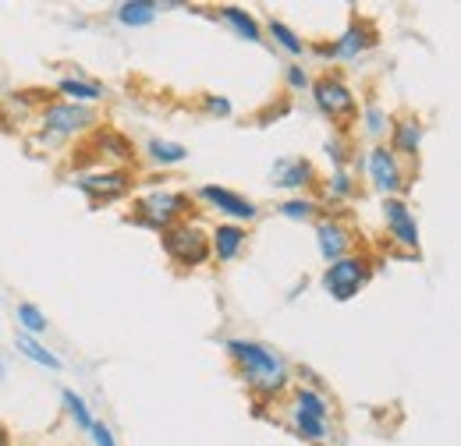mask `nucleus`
<instances>
[{
  "label": "nucleus",
  "mask_w": 461,
  "mask_h": 446,
  "mask_svg": "<svg viewBox=\"0 0 461 446\" xmlns=\"http://www.w3.org/2000/svg\"><path fill=\"white\" fill-rule=\"evenodd\" d=\"M224 354L234 365V372L241 376V383L249 387L252 400L277 404V400L288 397L291 383H294V376H291L294 365L277 347H270L263 340H252V336H228Z\"/></svg>",
  "instance_id": "1"
},
{
  "label": "nucleus",
  "mask_w": 461,
  "mask_h": 446,
  "mask_svg": "<svg viewBox=\"0 0 461 446\" xmlns=\"http://www.w3.org/2000/svg\"><path fill=\"white\" fill-rule=\"evenodd\" d=\"M100 124H104L100 107H82V103H68V100H47L40 107V113H36L32 131L25 135V149L32 156H50V153H60L68 146H78Z\"/></svg>",
  "instance_id": "2"
},
{
  "label": "nucleus",
  "mask_w": 461,
  "mask_h": 446,
  "mask_svg": "<svg viewBox=\"0 0 461 446\" xmlns=\"http://www.w3.org/2000/svg\"><path fill=\"white\" fill-rule=\"evenodd\" d=\"M285 422H288L291 436L309 446H327L334 440V404L323 393V387L291 383Z\"/></svg>",
  "instance_id": "3"
},
{
  "label": "nucleus",
  "mask_w": 461,
  "mask_h": 446,
  "mask_svg": "<svg viewBox=\"0 0 461 446\" xmlns=\"http://www.w3.org/2000/svg\"><path fill=\"white\" fill-rule=\"evenodd\" d=\"M195 217V202H192V192L185 188H171V184H149L142 192H135L131 199V213L124 217V223L139 227V230H149V234H164L167 227L181 220H192Z\"/></svg>",
  "instance_id": "4"
},
{
  "label": "nucleus",
  "mask_w": 461,
  "mask_h": 446,
  "mask_svg": "<svg viewBox=\"0 0 461 446\" xmlns=\"http://www.w3.org/2000/svg\"><path fill=\"white\" fill-rule=\"evenodd\" d=\"M376 277V255H369V252H351L345 259H334V263H327L323 266V273H320V290L330 298V301H338V305H348V301H355L369 283Z\"/></svg>",
  "instance_id": "5"
},
{
  "label": "nucleus",
  "mask_w": 461,
  "mask_h": 446,
  "mask_svg": "<svg viewBox=\"0 0 461 446\" xmlns=\"http://www.w3.org/2000/svg\"><path fill=\"white\" fill-rule=\"evenodd\" d=\"M71 188L89 202V210H107L124 199H131V192L139 188V170L124 167H93L82 174H71Z\"/></svg>",
  "instance_id": "6"
},
{
  "label": "nucleus",
  "mask_w": 461,
  "mask_h": 446,
  "mask_svg": "<svg viewBox=\"0 0 461 446\" xmlns=\"http://www.w3.org/2000/svg\"><path fill=\"white\" fill-rule=\"evenodd\" d=\"M160 252L177 273H195L210 266V234L199 223V217L181 220L160 234Z\"/></svg>",
  "instance_id": "7"
},
{
  "label": "nucleus",
  "mask_w": 461,
  "mask_h": 446,
  "mask_svg": "<svg viewBox=\"0 0 461 446\" xmlns=\"http://www.w3.org/2000/svg\"><path fill=\"white\" fill-rule=\"evenodd\" d=\"M362 177L380 199H411V164L394 156L384 142L362 149Z\"/></svg>",
  "instance_id": "8"
},
{
  "label": "nucleus",
  "mask_w": 461,
  "mask_h": 446,
  "mask_svg": "<svg viewBox=\"0 0 461 446\" xmlns=\"http://www.w3.org/2000/svg\"><path fill=\"white\" fill-rule=\"evenodd\" d=\"M380 43V29L369 22V18H351L345 29L334 36V40H316L309 43V54L323 64H355L366 54H373Z\"/></svg>",
  "instance_id": "9"
},
{
  "label": "nucleus",
  "mask_w": 461,
  "mask_h": 446,
  "mask_svg": "<svg viewBox=\"0 0 461 446\" xmlns=\"http://www.w3.org/2000/svg\"><path fill=\"white\" fill-rule=\"evenodd\" d=\"M309 96H312L316 113H320L323 120L338 124L341 131H348V124H351L355 113H358V93L351 89V82H348L341 71H323V75H316L312 85H309Z\"/></svg>",
  "instance_id": "10"
},
{
  "label": "nucleus",
  "mask_w": 461,
  "mask_h": 446,
  "mask_svg": "<svg viewBox=\"0 0 461 446\" xmlns=\"http://www.w3.org/2000/svg\"><path fill=\"white\" fill-rule=\"evenodd\" d=\"M192 202L206 206L210 213H217V220L241 223V227H252L263 217V206L256 199H249L245 192H234L228 184H195Z\"/></svg>",
  "instance_id": "11"
},
{
  "label": "nucleus",
  "mask_w": 461,
  "mask_h": 446,
  "mask_svg": "<svg viewBox=\"0 0 461 446\" xmlns=\"http://www.w3.org/2000/svg\"><path fill=\"white\" fill-rule=\"evenodd\" d=\"M380 223H384V234H387V248L419 259L422 230H419V217H415L411 202H404V199H380Z\"/></svg>",
  "instance_id": "12"
},
{
  "label": "nucleus",
  "mask_w": 461,
  "mask_h": 446,
  "mask_svg": "<svg viewBox=\"0 0 461 446\" xmlns=\"http://www.w3.org/2000/svg\"><path fill=\"white\" fill-rule=\"evenodd\" d=\"M82 146L89 149V156L100 164V167H124V170H135L139 167V146L131 142L128 131L121 128H111V124H100L93 128Z\"/></svg>",
  "instance_id": "13"
},
{
  "label": "nucleus",
  "mask_w": 461,
  "mask_h": 446,
  "mask_svg": "<svg viewBox=\"0 0 461 446\" xmlns=\"http://www.w3.org/2000/svg\"><path fill=\"white\" fill-rule=\"evenodd\" d=\"M54 100L47 89H11L0 96V131L7 135H29L36 124L40 107Z\"/></svg>",
  "instance_id": "14"
},
{
  "label": "nucleus",
  "mask_w": 461,
  "mask_h": 446,
  "mask_svg": "<svg viewBox=\"0 0 461 446\" xmlns=\"http://www.w3.org/2000/svg\"><path fill=\"white\" fill-rule=\"evenodd\" d=\"M312 230H316V252H320L323 266L334 263V259H345L351 252H358L362 237H358L355 223L348 220L345 213H323L320 220L312 223Z\"/></svg>",
  "instance_id": "15"
},
{
  "label": "nucleus",
  "mask_w": 461,
  "mask_h": 446,
  "mask_svg": "<svg viewBox=\"0 0 461 446\" xmlns=\"http://www.w3.org/2000/svg\"><path fill=\"white\" fill-rule=\"evenodd\" d=\"M320 184V170L309 156H281L270 167V188L285 195H312Z\"/></svg>",
  "instance_id": "16"
},
{
  "label": "nucleus",
  "mask_w": 461,
  "mask_h": 446,
  "mask_svg": "<svg viewBox=\"0 0 461 446\" xmlns=\"http://www.w3.org/2000/svg\"><path fill=\"white\" fill-rule=\"evenodd\" d=\"M54 96L68 103H82V107H100L107 100V85L93 75H86L82 67H71L54 78Z\"/></svg>",
  "instance_id": "17"
},
{
  "label": "nucleus",
  "mask_w": 461,
  "mask_h": 446,
  "mask_svg": "<svg viewBox=\"0 0 461 446\" xmlns=\"http://www.w3.org/2000/svg\"><path fill=\"white\" fill-rule=\"evenodd\" d=\"M206 234H210V263H217V266L238 263V259L249 252V241H252L249 227L228 223V220H217Z\"/></svg>",
  "instance_id": "18"
},
{
  "label": "nucleus",
  "mask_w": 461,
  "mask_h": 446,
  "mask_svg": "<svg viewBox=\"0 0 461 446\" xmlns=\"http://www.w3.org/2000/svg\"><path fill=\"white\" fill-rule=\"evenodd\" d=\"M422 142H426V120L415 117V113H398L391 131H387V149L394 156H402L404 164H415L419 153H422Z\"/></svg>",
  "instance_id": "19"
},
{
  "label": "nucleus",
  "mask_w": 461,
  "mask_h": 446,
  "mask_svg": "<svg viewBox=\"0 0 461 446\" xmlns=\"http://www.w3.org/2000/svg\"><path fill=\"white\" fill-rule=\"evenodd\" d=\"M316 199L323 213H345L358 199V177L351 170H327V177H320L316 184Z\"/></svg>",
  "instance_id": "20"
},
{
  "label": "nucleus",
  "mask_w": 461,
  "mask_h": 446,
  "mask_svg": "<svg viewBox=\"0 0 461 446\" xmlns=\"http://www.w3.org/2000/svg\"><path fill=\"white\" fill-rule=\"evenodd\" d=\"M213 22H221L230 36L241 40V43H252V47L263 43V22H259V14L249 11V7H241V4H217L213 7Z\"/></svg>",
  "instance_id": "21"
},
{
  "label": "nucleus",
  "mask_w": 461,
  "mask_h": 446,
  "mask_svg": "<svg viewBox=\"0 0 461 446\" xmlns=\"http://www.w3.org/2000/svg\"><path fill=\"white\" fill-rule=\"evenodd\" d=\"M188 146L185 142H174V138H164V135H149L142 146H139V164H146L149 170H174L181 164H188Z\"/></svg>",
  "instance_id": "22"
},
{
  "label": "nucleus",
  "mask_w": 461,
  "mask_h": 446,
  "mask_svg": "<svg viewBox=\"0 0 461 446\" xmlns=\"http://www.w3.org/2000/svg\"><path fill=\"white\" fill-rule=\"evenodd\" d=\"M355 124H358V135H362L369 146H380V142H387V131H391V124H394V113L387 111L376 96H366V100H358Z\"/></svg>",
  "instance_id": "23"
},
{
  "label": "nucleus",
  "mask_w": 461,
  "mask_h": 446,
  "mask_svg": "<svg viewBox=\"0 0 461 446\" xmlns=\"http://www.w3.org/2000/svg\"><path fill=\"white\" fill-rule=\"evenodd\" d=\"M263 40H270V47L281 50L285 57H291V60L309 57V40L285 18H267L263 22Z\"/></svg>",
  "instance_id": "24"
},
{
  "label": "nucleus",
  "mask_w": 461,
  "mask_h": 446,
  "mask_svg": "<svg viewBox=\"0 0 461 446\" xmlns=\"http://www.w3.org/2000/svg\"><path fill=\"white\" fill-rule=\"evenodd\" d=\"M160 14H164L160 0H121L114 11H111V18H114L117 29H128V32L149 29Z\"/></svg>",
  "instance_id": "25"
},
{
  "label": "nucleus",
  "mask_w": 461,
  "mask_h": 446,
  "mask_svg": "<svg viewBox=\"0 0 461 446\" xmlns=\"http://www.w3.org/2000/svg\"><path fill=\"white\" fill-rule=\"evenodd\" d=\"M14 351H18L25 361H32L36 369H47V372H64V369H68V361L60 358V354L50 347V343H47V340L14 334Z\"/></svg>",
  "instance_id": "26"
},
{
  "label": "nucleus",
  "mask_w": 461,
  "mask_h": 446,
  "mask_svg": "<svg viewBox=\"0 0 461 446\" xmlns=\"http://www.w3.org/2000/svg\"><path fill=\"white\" fill-rule=\"evenodd\" d=\"M60 411H64V418L75 425V433H82V436H89V429L96 425L93 404L75 390V387H60Z\"/></svg>",
  "instance_id": "27"
},
{
  "label": "nucleus",
  "mask_w": 461,
  "mask_h": 446,
  "mask_svg": "<svg viewBox=\"0 0 461 446\" xmlns=\"http://www.w3.org/2000/svg\"><path fill=\"white\" fill-rule=\"evenodd\" d=\"M14 323H18L14 334L36 336V340H47V334H50V316H47L36 301H29V298H22V301L14 305Z\"/></svg>",
  "instance_id": "28"
},
{
  "label": "nucleus",
  "mask_w": 461,
  "mask_h": 446,
  "mask_svg": "<svg viewBox=\"0 0 461 446\" xmlns=\"http://www.w3.org/2000/svg\"><path fill=\"white\" fill-rule=\"evenodd\" d=\"M277 217L288 223H316L323 217V206L316 195H288L277 202Z\"/></svg>",
  "instance_id": "29"
},
{
  "label": "nucleus",
  "mask_w": 461,
  "mask_h": 446,
  "mask_svg": "<svg viewBox=\"0 0 461 446\" xmlns=\"http://www.w3.org/2000/svg\"><path fill=\"white\" fill-rule=\"evenodd\" d=\"M323 156H327L330 170H348L351 156H355V142H351V135L341 131V128L330 131V135L323 138Z\"/></svg>",
  "instance_id": "30"
},
{
  "label": "nucleus",
  "mask_w": 461,
  "mask_h": 446,
  "mask_svg": "<svg viewBox=\"0 0 461 446\" xmlns=\"http://www.w3.org/2000/svg\"><path fill=\"white\" fill-rule=\"evenodd\" d=\"M199 111L213 120H230L234 117V100L224 96V93H203L199 96Z\"/></svg>",
  "instance_id": "31"
},
{
  "label": "nucleus",
  "mask_w": 461,
  "mask_h": 446,
  "mask_svg": "<svg viewBox=\"0 0 461 446\" xmlns=\"http://www.w3.org/2000/svg\"><path fill=\"white\" fill-rule=\"evenodd\" d=\"M309 85H312V71L302 60H291L285 67V89L291 96H302V93H309Z\"/></svg>",
  "instance_id": "32"
},
{
  "label": "nucleus",
  "mask_w": 461,
  "mask_h": 446,
  "mask_svg": "<svg viewBox=\"0 0 461 446\" xmlns=\"http://www.w3.org/2000/svg\"><path fill=\"white\" fill-rule=\"evenodd\" d=\"M291 113V100H277V103H267L263 111L252 117V124L256 128H270V124H277L281 117H288Z\"/></svg>",
  "instance_id": "33"
},
{
  "label": "nucleus",
  "mask_w": 461,
  "mask_h": 446,
  "mask_svg": "<svg viewBox=\"0 0 461 446\" xmlns=\"http://www.w3.org/2000/svg\"><path fill=\"white\" fill-rule=\"evenodd\" d=\"M89 440H93V446H117L114 429H111L104 418H96V425L89 429Z\"/></svg>",
  "instance_id": "34"
},
{
  "label": "nucleus",
  "mask_w": 461,
  "mask_h": 446,
  "mask_svg": "<svg viewBox=\"0 0 461 446\" xmlns=\"http://www.w3.org/2000/svg\"><path fill=\"white\" fill-rule=\"evenodd\" d=\"M305 287H309V280H305V277H298V280H294V283H291V287H288V294H285V301H298V298L305 294Z\"/></svg>",
  "instance_id": "35"
},
{
  "label": "nucleus",
  "mask_w": 461,
  "mask_h": 446,
  "mask_svg": "<svg viewBox=\"0 0 461 446\" xmlns=\"http://www.w3.org/2000/svg\"><path fill=\"white\" fill-rule=\"evenodd\" d=\"M68 25H71V29H89V18L75 11V18H68Z\"/></svg>",
  "instance_id": "36"
},
{
  "label": "nucleus",
  "mask_w": 461,
  "mask_h": 446,
  "mask_svg": "<svg viewBox=\"0 0 461 446\" xmlns=\"http://www.w3.org/2000/svg\"><path fill=\"white\" fill-rule=\"evenodd\" d=\"M0 446H14V436H11V429L0 422Z\"/></svg>",
  "instance_id": "37"
},
{
  "label": "nucleus",
  "mask_w": 461,
  "mask_h": 446,
  "mask_svg": "<svg viewBox=\"0 0 461 446\" xmlns=\"http://www.w3.org/2000/svg\"><path fill=\"white\" fill-rule=\"evenodd\" d=\"M7 372H11V365H7V358H4V354H0V387H4V383H7Z\"/></svg>",
  "instance_id": "38"
}]
</instances>
